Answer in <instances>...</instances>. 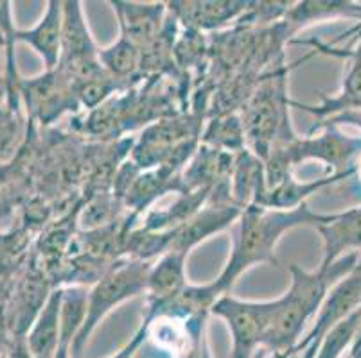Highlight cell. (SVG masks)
I'll return each instance as SVG.
<instances>
[{"instance_id":"cell-11","label":"cell","mask_w":361,"mask_h":358,"mask_svg":"<svg viewBox=\"0 0 361 358\" xmlns=\"http://www.w3.org/2000/svg\"><path fill=\"white\" fill-rule=\"evenodd\" d=\"M121 22V32L144 51L149 44H157L160 25L164 22L166 4H128V2H111Z\"/></svg>"},{"instance_id":"cell-15","label":"cell","mask_w":361,"mask_h":358,"mask_svg":"<svg viewBox=\"0 0 361 358\" xmlns=\"http://www.w3.org/2000/svg\"><path fill=\"white\" fill-rule=\"evenodd\" d=\"M146 340H147V323L146 321H142V324H140L139 330L135 331V335H133V337H131V339L128 340V343L124 344L116 354H111V357L108 358H135V354L139 353L140 347L146 344Z\"/></svg>"},{"instance_id":"cell-2","label":"cell","mask_w":361,"mask_h":358,"mask_svg":"<svg viewBox=\"0 0 361 358\" xmlns=\"http://www.w3.org/2000/svg\"><path fill=\"white\" fill-rule=\"evenodd\" d=\"M331 265H322L318 272L302 271L298 265L290 267L291 287L275 300L274 319L262 340L271 354H291L300 343L302 330L326 298Z\"/></svg>"},{"instance_id":"cell-7","label":"cell","mask_w":361,"mask_h":358,"mask_svg":"<svg viewBox=\"0 0 361 358\" xmlns=\"http://www.w3.org/2000/svg\"><path fill=\"white\" fill-rule=\"evenodd\" d=\"M243 210L245 208L238 206L234 201H219L212 206H205L196 215H192L189 221L173 229L169 251H180L189 255L195 245H198L200 242H203L214 233L221 231L226 226L232 224L235 219H239Z\"/></svg>"},{"instance_id":"cell-13","label":"cell","mask_w":361,"mask_h":358,"mask_svg":"<svg viewBox=\"0 0 361 358\" xmlns=\"http://www.w3.org/2000/svg\"><path fill=\"white\" fill-rule=\"evenodd\" d=\"M142 61V51L133 44L126 34L121 32V38L111 47L99 51V63L103 70L116 81H124L135 74Z\"/></svg>"},{"instance_id":"cell-5","label":"cell","mask_w":361,"mask_h":358,"mask_svg":"<svg viewBox=\"0 0 361 358\" xmlns=\"http://www.w3.org/2000/svg\"><path fill=\"white\" fill-rule=\"evenodd\" d=\"M58 70L74 83L103 74L99 51L94 45L80 2H63V41Z\"/></svg>"},{"instance_id":"cell-12","label":"cell","mask_w":361,"mask_h":358,"mask_svg":"<svg viewBox=\"0 0 361 358\" xmlns=\"http://www.w3.org/2000/svg\"><path fill=\"white\" fill-rule=\"evenodd\" d=\"M176 18L192 29H214L238 18L250 2H175L169 4Z\"/></svg>"},{"instance_id":"cell-19","label":"cell","mask_w":361,"mask_h":358,"mask_svg":"<svg viewBox=\"0 0 361 358\" xmlns=\"http://www.w3.org/2000/svg\"><path fill=\"white\" fill-rule=\"evenodd\" d=\"M51 358H71V347L60 346L58 347V351H56Z\"/></svg>"},{"instance_id":"cell-16","label":"cell","mask_w":361,"mask_h":358,"mask_svg":"<svg viewBox=\"0 0 361 358\" xmlns=\"http://www.w3.org/2000/svg\"><path fill=\"white\" fill-rule=\"evenodd\" d=\"M175 358H212L211 347H209V343H207V333H203L189 350L183 351L182 354Z\"/></svg>"},{"instance_id":"cell-1","label":"cell","mask_w":361,"mask_h":358,"mask_svg":"<svg viewBox=\"0 0 361 358\" xmlns=\"http://www.w3.org/2000/svg\"><path fill=\"white\" fill-rule=\"evenodd\" d=\"M327 221H331L329 217L317 215L306 205L291 210H274L259 205L245 206L231 260L218 280L212 281V287L219 295L228 294L243 272L257 264H271L275 260V248L284 233L306 224H318L320 228L322 222Z\"/></svg>"},{"instance_id":"cell-14","label":"cell","mask_w":361,"mask_h":358,"mask_svg":"<svg viewBox=\"0 0 361 358\" xmlns=\"http://www.w3.org/2000/svg\"><path fill=\"white\" fill-rule=\"evenodd\" d=\"M243 138H245V129L243 124L239 122L235 117H226L225 120H218L211 126V129L207 131L205 142L211 146L218 147H241Z\"/></svg>"},{"instance_id":"cell-10","label":"cell","mask_w":361,"mask_h":358,"mask_svg":"<svg viewBox=\"0 0 361 358\" xmlns=\"http://www.w3.org/2000/svg\"><path fill=\"white\" fill-rule=\"evenodd\" d=\"M185 260V252L167 251L155 265H151L146 288L147 307L167 303L187 287Z\"/></svg>"},{"instance_id":"cell-4","label":"cell","mask_w":361,"mask_h":358,"mask_svg":"<svg viewBox=\"0 0 361 358\" xmlns=\"http://www.w3.org/2000/svg\"><path fill=\"white\" fill-rule=\"evenodd\" d=\"M211 314L226 323L232 337V358H252L262 346L275 314L274 301H243L231 294L219 295Z\"/></svg>"},{"instance_id":"cell-18","label":"cell","mask_w":361,"mask_h":358,"mask_svg":"<svg viewBox=\"0 0 361 358\" xmlns=\"http://www.w3.org/2000/svg\"><path fill=\"white\" fill-rule=\"evenodd\" d=\"M8 344H9V333H8V328H6L4 314L0 312V358L4 357L6 350H8Z\"/></svg>"},{"instance_id":"cell-3","label":"cell","mask_w":361,"mask_h":358,"mask_svg":"<svg viewBox=\"0 0 361 358\" xmlns=\"http://www.w3.org/2000/svg\"><path fill=\"white\" fill-rule=\"evenodd\" d=\"M149 269V262L128 258V260L116 262L104 271V274L87 294L85 319L71 344V358H85L92 333L114 308L131 298L146 294Z\"/></svg>"},{"instance_id":"cell-17","label":"cell","mask_w":361,"mask_h":358,"mask_svg":"<svg viewBox=\"0 0 361 358\" xmlns=\"http://www.w3.org/2000/svg\"><path fill=\"white\" fill-rule=\"evenodd\" d=\"M2 358H32V354L29 353L24 337H16V339H9L8 350Z\"/></svg>"},{"instance_id":"cell-8","label":"cell","mask_w":361,"mask_h":358,"mask_svg":"<svg viewBox=\"0 0 361 358\" xmlns=\"http://www.w3.org/2000/svg\"><path fill=\"white\" fill-rule=\"evenodd\" d=\"M16 41L27 44L44 59L45 68L54 70L61 58V41H63V2L51 0L47 11L35 27L15 31Z\"/></svg>"},{"instance_id":"cell-6","label":"cell","mask_w":361,"mask_h":358,"mask_svg":"<svg viewBox=\"0 0 361 358\" xmlns=\"http://www.w3.org/2000/svg\"><path fill=\"white\" fill-rule=\"evenodd\" d=\"M18 95L25 98V106L32 118L51 124L67 110H78L80 103L74 95L72 81L58 68L44 75L24 81L20 79Z\"/></svg>"},{"instance_id":"cell-20","label":"cell","mask_w":361,"mask_h":358,"mask_svg":"<svg viewBox=\"0 0 361 358\" xmlns=\"http://www.w3.org/2000/svg\"><path fill=\"white\" fill-rule=\"evenodd\" d=\"M268 358H282V354H271V357H268Z\"/></svg>"},{"instance_id":"cell-9","label":"cell","mask_w":361,"mask_h":358,"mask_svg":"<svg viewBox=\"0 0 361 358\" xmlns=\"http://www.w3.org/2000/svg\"><path fill=\"white\" fill-rule=\"evenodd\" d=\"M61 295L63 287L54 288L40 314L25 335V344L32 358H51L60 347L61 337Z\"/></svg>"}]
</instances>
